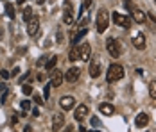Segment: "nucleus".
Listing matches in <instances>:
<instances>
[{
	"instance_id": "obj_16",
	"label": "nucleus",
	"mask_w": 156,
	"mask_h": 132,
	"mask_svg": "<svg viewBox=\"0 0 156 132\" xmlns=\"http://www.w3.org/2000/svg\"><path fill=\"white\" fill-rule=\"evenodd\" d=\"M99 111H101L102 114H106V116H113V114H115V107L108 102L101 103V105H99Z\"/></svg>"
},
{
	"instance_id": "obj_34",
	"label": "nucleus",
	"mask_w": 156,
	"mask_h": 132,
	"mask_svg": "<svg viewBox=\"0 0 156 132\" xmlns=\"http://www.w3.org/2000/svg\"><path fill=\"white\" fill-rule=\"evenodd\" d=\"M32 116H40V111L38 109H32Z\"/></svg>"
},
{
	"instance_id": "obj_7",
	"label": "nucleus",
	"mask_w": 156,
	"mask_h": 132,
	"mask_svg": "<svg viewBox=\"0 0 156 132\" xmlns=\"http://www.w3.org/2000/svg\"><path fill=\"white\" fill-rule=\"evenodd\" d=\"M133 46L136 50H144L145 48V36L142 32H135V36H133Z\"/></svg>"
},
{
	"instance_id": "obj_32",
	"label": "nucleus",
	"mask_w": 156,
	"mask_h": 132,
	"mask_svg": "<svg viewBox=\"0 0 156 132\" xmlns=\"http://www.w3.org/2000/svg\"><path fill=\"white\" fill-rule=\"evenodd\" d=\"M23 132H32V127H31V125H27V127H23Z\"/></svg>"
},
{
	"instance_id": "obj_36",
	"label": "nucleus",
	"mask_w": 156,
	"mask_h": 132,
	"mask_svg": "<svg viewBox=\"0 0 156 132\" xmlns=\"http://www.w3.org/2000/svg\"><path fill=\"white\" fill-rule=\"evenodd\" d=\"M16 4H18V5H23V4H25V0H16Z\"/></svg>"
},
{
	"instance_id": "obj_17",
	"label": "nucleus",
	"mask_w": 156,
	"mask_h": 132,
	"mask_svg": "<svg viewBox=\"0 0 156 132\" xmlns=\"http://www.w3.org/2000/svg\"><path fill=\"white\" fill-rule=\"evenodd\" d=\"M68 59H70V61L81 59V46H79V45H74V46H72V50L68 52Z\"/></svg>"
},
{
	"instance_id": "obj_33",
	"label": "nucleus",
	"mask_w": 156,
	"mask_h": 132,
	"mask_svg": "<svg viewBox=\"0 0 156 132\" xmlns=\"http://www.w3.org/2000/svg\"><path fill=\"white\" fill-rule=\"evenodd\" d=\"M65 132H74V127H72V125H68V127L65 129Z\"/></svg>"
},
{
	"instance_id": "obj_35",
	"label": "nucleus",
	"mask_w": 156,
	"mask_h": 132,
	"mask_svg": "<svg viewBox=\"0 0 156 132\" xmlns=\"http://www.w3.org/2000/svg\"><path fill=\"white\" fill-rule=\"evenodd\" d=\"M147 15H149V18H151V20H153V22H154V23H156V16L153 15V13H147Z\"/></svg>"
},
{
	"instance_id": "obj_30",
	"label": "nucleus",
	"mask_w": 156,
	"mask_h": 132,
	"mask_svg": "<svg viewBox=\"0 0 156 132\" xmlns=\"http://www.w3.org/2000/svg\"><path fill=\"white\" fill-rule=\"evenodd\" d=\"M90 123H92L94 127H97V125H99V118H97V116H94L92 120H90Z\"/></svg>"
},
{
	"instance_id": "obj_10",
	"label": "nucleus",
	"mask_w": 156,
	"mask_h": 132,
	"mask_svg": "<svg viewBox=\"0 0 156 132\" xmlns=\"http://www.w3.org/2000/svg\"><path fill=\"white\" fill-rule=\"evenodd\" d=\"M88 72H90V77H94V79H97V77L101 75V61H99V59H94V61L90 63Z\"/></svg>"
},
{
	"instance_id": "obj_3",
	"label": "nucleus",
	"mask_w": 156,
	"mask_h": 132,
	"mask_svg": "<svg viewBox=\"0 0 156 132\" xmlns=\"http://www.w3.org/2000/svg\"><path fill=\"white\" fill-rule=\"evenodd\" d=\"M108 23H109V15L106 9H101L97 13V30L99 32H104L108 29Z\"/></svg>"
},
{
	"instance_id": "obj_2",
	"label": "nucleus",
	"mask_w": 156,
	"mask_h": 132,
	"mask_svg": "<svg viewBox=\"0 0 156 132\" xmlns=\"http://www.w3.org/2000/svg\"><path fill=\"white\" fill-rule=\"evenodd\" d=\"M106 48H108V54L111 57H120V54H122V43L115 38H108Z\"/></svg>"
},
{
	"instance_id": "obj_38",
	"label": "nucleus",
	"mask_w": 156,
	"mask_h": 132,
	"mask_svg": "<svg viewBox=\"0 0 156 132\" xmlns=\"http://www.w3.org/2000/svg\"><path fill=\"white\" fill-rule=\"evenodd\" d=\"M43 2H45V0H36V4H40V5H41Z\"/></svg>"
},
{
	"instance_id": "obj_25",
	"label": "nucleus",
	"mask_w": 156,
	"mask_h": 132,
	"mask_svg": "<svg viewBox=\"0 0 156 132\" xmlns=\"http://www.w3.org/2000/svg\"><path fill=\"white\" fill-rule=\"evenodd\" d=\"M22 91H23V95H27V96L32 95V88L29 86V84H23V86H22Z\"/></svg>"
},
{
	"instance_id": "obj_26",
	"label": "nucleus",
	"mask_w": 156,
	"mask_h": 132,
	"mask_svg": "<svg viewBox=\"0 0 156 132\" xmlns=\"http://www.w3.org/2000/svg\"><path fill=\"white\" fill-rule=\"evenodd\" d=\"M34 102L38 103V105H41V103L45 102V100H41V96H40V95H34Z\"/></svg>"
},
{
	"instance_id": "obj_24",
	"label": "nucleus",
	"mask_w": 156,
	"mask_h": 132,
	"mask_svg": "<svg viewBox=\"0 0 156 132\" xmlns=\"http://www.w3.org/2000/svg\"><path fill=\"white\" fill-rule=\"evenodd\" d=\"M31 18H32V9H31V7H25V9H23V20H25V22H29Z\"/></svg>"
},
{
	"instance_id": "obj_13",
	"label": "nucleus",
	"mask_w": 156,
	"mask_h": 132,
	"mask_svg": "<svg viewBox=\"0 0 156 132\" xmlns=\"http://www.w3.org/2000/svg\"><path fill=\"white\" fill-rule=\"evenodd\" d=\"M129 11H131V15H133V20H135L136 23H144V22H145V15L142 13L138 7L131 5V9H129Z\"/></svg>"
},
{
	"instance_id": "obj_9",
	"label": "nucleus",
	"mask_w": 156,
	"mask_h": 132,
	"mask_svg": "<svg viewBox=\"0 0 156 132\" xmlns=\"http://www.w3.org/2000/svg\"><path fill=\"white\" fill-rule=\"evenodd\" d=\"M50 73H52V77H50V84H52V86H56V88H58V86H61V82L65 80V75H63L59 70H52Z\"/></svg>"
},
{
	"instance_id": "obj_22",
	"label": "nucleus",
	"mask_w": 156,
	"mask_h": 132,
	"mask_svg": "<svg viewBox=\"0 0 156 132\" xmlns=\"http://www.w3.org/2000/svg\"><path fill=\"white\" fill-rule=\"evenodd\" d=\"M86 32H88V29H86V27H83V29L79 30L77 34H76V38H74V45H77L79 41H81V39L84 38V34H86Z\"/></svg>"
},
{
	"instance_id": "obj_31",
	"label": "nucleus",
	"mask_w": 156,
	"mask_h": 132,
	"mask_svg": "<svg viewBox=\"0 0 156 132\" xmlns=\"http://www.w3.org/2000/svg\"><path fill=\"white\" fill-rule=\"evenodd\" d=\"M7 98H9V93L5 91V93L2 95V100H0V102H2V103H5V102H7Z\"/></svg>"
},
{
	"instance_id": "obj_29",
	"label": "nucleus",
	"mask_w": 156,
	"mask_h": 132,
	"mask_svg": "<svg viewBox=\"0 0 156 132\" xmlns=\"http://www.w3.org/2000/svg\"><path fill=\"white\" fill-rule=\"evenodd\" d=\"M90 4H92V0H84V2H83V11H84V9H88V7H90Z\"/></svg>"
},
{
	"instance_id": "obj_4",
	"label": "nucleus",
	"mask_w": 156,
	"mask_h": 132,
	"mask_svg": "<svg viewBox=\"0 0 156 132\" xmlns=\"http://www.w3.org/2000/svg\"><path fill=\"white\" fill-rule=\"evenodd\" d=\"M111 18H113V22L117 23V25H120V27H131V20H129V16L127 15H122V13H113L111 15Z\"/></svg>"
},
{
	"instance_id": "obj_37",
	"label": "nucleus",
	"mask_w": 156,
	"mask_h": 132,
	"mask_svg": "<svg viewBox=\"0 0 156 132\" xmlns=\"http://www.w3.org/2000/svg\"><path fill=\"white\" fill-rule=\"evenodd\" d=\"M79 132H88V130H86L84 127H79Z\"/></svg>"
},
{
	"instance_id": "obj_20",
	"label": "nucleus",
	"mask_w": 156,
	"mask_h": 132,
	"mask_svg": "<svg viewBox=\"0 0 156 132\" xmlns=\"http://www.w3.org/2000/svg\"><path fill=\"white\" fill-rule=\"evenodd\" d=\"M5 15H7V18H11V20H15V5L13 4H5Z\"/></svg>"
},
{
	"instance_id": "obj_18",
	"label": "nucleus",
	"mask_w": 156,
	"mask_h": 132,
	"mask_svg": "<svg viewBox=\"0 0 156 132\" xmlns=\"http://www.w3.org/2000/svg\"><path fill=\"white\" fill-rule=\"evenodd\" d=\"M90 56H92V46H90L88 43L81 45V59L88 61V59H90Z\"/></svg>"
},
{
	"instance_id": "obj_21",
	"label": "nucleus",
	"mask_w": 156,
	"mask_h": 132,
	"mask_svg": "<svg viewBox=\"0 0 156 132\" xmlns=\"http://www.w3.org/2000/svg\"><path fill=\"white\" fill-rule=\"evenodd\" d=\"M31 111V100H22V116H25Z\"/></svg>"
},
{
	"instance_id": "obj_14",
	"label": "nucleus",
	"mask_w": 156,
	"mask_h": 132,
	"mask_svg": "<svg viewBox=\"0 0 156 132\" xmlns=\"http://www.w3.org/2000/svg\"><path fill=\"white\" fill-rule=\"evenodd\" d=\"M135 123H136V127H138V129L145 127V125L149 123V114H147V113H140V114H136V118H135Z\"/></svg>"
},
{
	"instance_id": "obj_11",
	"label": "nucleus",
	"mask_w": 156,
	"mask_h": 132,
	"mask_svg": "<svg viewBox=\"0 0 156 132\" xmlns=\"http://www.w3.org/2000/svg\"><path fill=\"white\" fill-rule=\"evenodd\" d=\"M63 22H65L66 25H72V22H74V11H72L70 4H65V11H63Z\"/></svg>"
},
{
	"instance_id": "obj_5",
	"label": "nucleus",
	"mask_w": 156,
	"mask_h": 132,
	"mask_svg": "<svg viewBox=\"0 0 156 132\" xmlns=\"http://www.w3.org/2000/svg\"><path fill=\"white\" fill-rule=\"evenodd\" d=\"M38 29H40V18L36 15H32V18L27 22V34L29 36H36Z\"/></svg>"
},
{
	"instance_id": "obj_1",
	"label": "nucleus",
	"mask_w": 156,
	"mask_h": 132,
	"mask_svg": "<svg viewBox=\"0 0 156 132\" xmlns=\"http://www.w3.org/2000/svg\"><path fill=\"white\" fill-rule=\"evenodd\" d=\"M124 77V68L120 66V64H109L108 72H106V80L108 82H117V80H120Z\"/></svg>"
},
{
	"instance_id": "obj_28",
	"label": "nucleus",
	"mask_w": 156,
	"mask_h": 132,
	"mask_svg": "<svg viewBox=\"0 0 156 132\" xmlns=\"http://www.w3.org/2000/svg\"><path fill=\"white\" fill-rule=\"evenodd\" d=\"M0 75H2L4 79H9V77H11V73H9L7 70H2V72H0Z\"/></svg>"
},
{
	"instance_id": "obj_6",
	"label": "nucleus",
	"mask_w": 156,
	"mask_h": 132,
	"mask_svg": "<svg viewBox=\"0 0 156 132\" xmlns=\"http://www.w3.org/2000/svg\"><path fill=\"white\" fill-rule=\"evenodd\" d=\"M79 75H81V70H79L77 66H72L70 70H66V73H65V80L72 84V82H76V80L79 79Z\"/></svg>"
},
{
	"instance_id": "obj_23",
	"label": "nucleus",
	"mask_w": 156,
	"mask_h": 132,
	"mask_svg": "<svg viewBox=\"0 0 156 132\" xmlns=\"http://www.w3.org/2000/svg\"><path fill=\"white\" fill-rule=\"evenodd\" d=\"M149 95L156 98V80H151V84H149Z\"/></svg>"
},
{
	"instance_id": "obj_39",
	"label": "nucleus",
	"mask_w": 156,
	"mask_h": 132,
	"mask_svg": "<svg viewBox=\"0 0 156 132\" xmlns=\"http://www.w3.org/2000/svg\"><path fill=\"white\" fill-rule=\"evenodd\" d=\"M154 4H156V0H154Z\"/></svg>"
},
{
	"instance_id": "obj_15",
	"label": "nucleus",
	"mask_w": 156,
	"mask_h": 132,
	"mask_svg": "<svg viewBox=\"0 0 156 132\" xmlns=\"http://www.w3.org/2000/svg\"><path fill=\"white\" fill-rule=\"evenodd\" d=\"M86 114H88V107H86V105L83 103V105H79L77 109H76V113H74V118H76L77 121H83Z\"/></svg>"
},
{
	"instance_id": "obj_19",
	"label": "nucleus",
	"mask_w": 156,
	"mask_h": 132,
	"mask_svg": "<svg viewBox=\"0 0 156 132\" xmlns=\"http://www.w3.org/2000/svg\"><path fill=\"white\" fill-rule=\"evenodd\" d=\"M56 63H58V57H56V56H52V57L45 63V70H47V72H52V70L56 68Z\"/></svg>"
},
{
	"instance_id": "obj_12",
	"label": "nucleus",
	"mask_w": 156,
	"mask_h": 132,
	"mask_svg": "<svg viewBox=\"0 0 156 132\" xmlns=\"http://www.w3.org/2000/svg\"><path fill=\"white\" fill-rule=\"evenodd\" d=\"M63 125H65V116L63 114H56V116L52 118V130L54 132L61 130Z\"/></svg>"
},
{
	"instance_id": "obj_27",
	"label": "nucleus",
	"mask_w": 156,
	"mask_h": 132,
	"mask_svg": "<svg viewBox=\"0 0 156 132\" xmlns=\"http://www.w3.org/2000/svg\"><path fill=\"white\" fill-rule=\"evenodd\" d=\"M52 86V84H50ZM50 86H45V89H43V96L45 98H48V93H50Z\"/></svg>"
},
{
	"instance_id": "obj_8",
	"label": "nucleus",
	"mask_w": 156,
	"mask_h": 132,
	"mask_svg": "<svg viewBox=\"0 0 156 132\" xmlns=\"http://www.w3.org/2000/svg\"><path fill=\"white\" fill-rule=\"evenodd\" d=\"M59 105H61V109H65V111H70L76 105V98L70 96V95H65L61 100H59Z\"/></svg>"
}]
</instances>
